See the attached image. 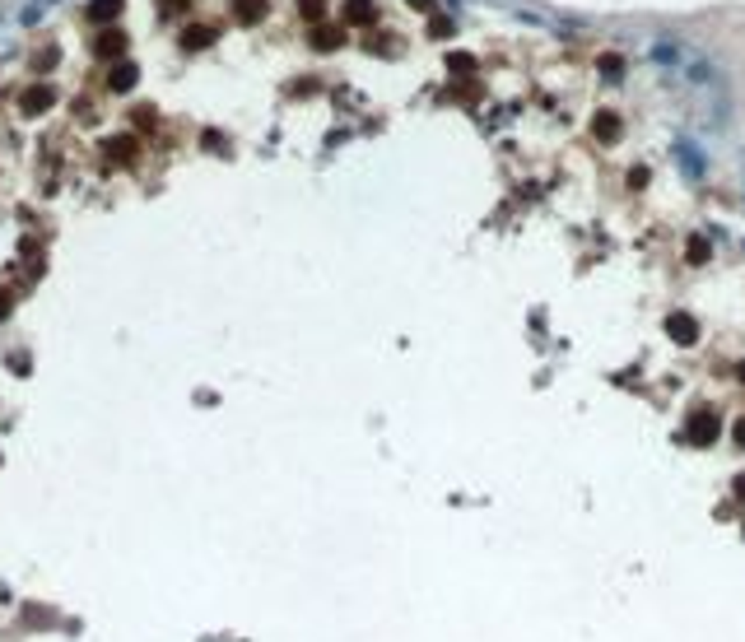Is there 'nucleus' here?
<instances>
[{
    "label": "nucleus",
    "mask_w": 745,
    "mask_h": 642,
    "mask_svg": "<svg viewBox=\"0 0 745 642\" xmlns=\"http://www.w3.org/2000/svg\"><path fill=\"white\" fill-rule=\"evenodd\" d=\"M117 10H122V0H98L93 5V19H117Z\"/></svg>",
    "instance_id": "1"
},
{
    "label": "nucleus",
    "mask_w": 745,
    "mask_h": 642,
    "mask_svg": "<svg viewBox=\"0 0 745 642\" xmlns=\"http://www.w3.org/2000/svg\"><path fill=\"white\" fill-rule=\"evenodd\" d=\"M671 336H676V340H694V321L676 317V321H671Z\"/></svg>",
    "instance_id": "2"
},
{
    "label": "nucleus",
    "mask_w": 745,
    "mask_h": 642,
    "mask_svg": "<svg viewBox=\"0 0 745 642\" xmlns=\"http://www.w3.org/2000/svg\"><path fill=\"white\" fill-rule=\"evenodd\" d=\"M47 5H51V0H28V5H24V24H33V19L42 15Z\"/></svg>",
    "instance_id": "3"
}]
</instances>
